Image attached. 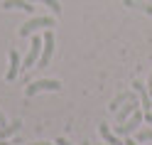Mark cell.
Segmentation results:
<instances>
[{
    "label": "cell",
    "instance_id": "6da1fadb",
    "mask_svg": "<svg viewBox=\"0 0 152 145\" xmlns=\"http://www.w3.org/2000/svg\"><path fill=\"white\" fill-rule=\"evenodd\" d=\"M142 121H145V111H142V108H137V111L132 113L125 123L115 125V130H113V133H115L118 138H128V135H132V133H137V130H140Z\"/></svg>",
    "mask_w": 152,
    "mask_h": 145
},
{
    "label": "cell",
    "instance_id": "7a4b0ae2",
    "mask_svg": "<svg viewBox=\"0 0 152 145\" xmlns=\"http://www.w3.org/2000/svg\"><path fill=\"white\" fill-rule=\"evenodd\" d=\"M42 27H54V15H37V17H32V20H27L20 27V37H30L32 32L42 30Z\"/></svg>",
    "mask_w": 152,
    "mask_h": 145
},
{
    "label": "cell",
    "instance_id": "3957f363",
    "mask_svg": "<svg viewBox=\"0 0 152 145\" xmlns=\"http://www.w3.org/2000/svg\"><path fill=\"white\" fill-rule=\"evenodd\" d=\"M61 89V81L59 79H37L32 84H27L25 89V96L27 99H32L34 93H42V91H59Z\"/></svg>",
    "mask_w": 152,
    "mask_h": 145
},
{
    "label": "cell",
    "instance_id": "277c9868",
    "mask_svg": "<svg viewBox=\"0 0 152 145\" xmlns=\"http://www.w3.org/2000/svg\"><path fill=\"white\" fill-rule=\"evenodd\" d=\"M52 54H54V32H52V30H47V32L42 35V57H39V64H37V69H44V66L49 64Z\"/></svg>",
    "mask_w": 152,
    "mask_h": 145
},
{
    "label": "cell",
    "instance_id": "5b68a950",
    "mask_svg": "<svg viewBox=\"0 0 152 145\" xmlns=\"http://www.w3.org/2000/svg\"><path fill=\"white\" fill-rule=\"evenodd\" d=\"M137 108H142V106H140V96H137V99H130V101H125V103H123L120 108H118V113H115V121H118V125H120V123H125V121H128V118H130V116L135 113Z\"/></svg>",
    "mask_w": 152,
    "mask_h": 145
},
{
    "label": "cell",
    "instance_id": "8992f818",
    "mask_svg": "<svg viewBox=\"0 0 152 145\" xmlns=\"http://www.w3.org/2000/svg\"><path fill=\"white\" fill-rule=\"evenodd\" d=\"M7 64L10 66H7V71H5V81H15L20 69H22V59H20V52L17 49H10V62Z\"/></svg>",
    "mask_w": 152,
    "mask_h": 145
},
{
    "label": "cell",
    "instance_id": "52a82bcc",
    "mask_svg": "<svg viewBox=\"0 0 152 145\" xmlns=\"http://www.w3.org/2000/svg\"><path fill=\"white\" fill-rule=\"evenodd\" d=\"M132 91H135V93L140 96V106H142V111H145V113H150V111H152V96L147 93L145 84L135 79V81H132Z\"/></svg>",
    "mask_w": 152,
    "mask_h": 145
},
{
    "label": "cell",
    "instance_id": "ba28073f",
    "mask_svg": "<svg viewBox=\"0 0 152 145\" xmlns=\"http://www.w3.org/2000/svg\"><path fill=\"white\" fill-rule=\"evenodd\" d=\"M3 10H22V13H34L37 7L30 0H3Z\"/></svg>",
    "mask_w": 152,
    "mask_h": 145
},
{
    "label": "cell",
    "instance_id": "9c48e42d",
    "mask_svg": "<svg viewBox=\"0 0 152 145\" xmlns=\"http://www.w3.org/2000/svg\"><path fill=\"white\" fill-rule=\"evenodd\" d=\"M98 133H101L103 143H108V145H123V143H120V138H118V135L108 128V123H101V125H98Z\"/></svg>",
    "mask_w": 152,
    "mask_h": 145
},
{
    "label": "cell",
    "instance_id": "30bf717a",
    "mask_svg": "<svg viewBox=\"0 0 152 145\" xmlns=\"http://www.w3.org/2000/svg\"><path fill=\"white\" fill-rule=\"evenodd\" d=\"M130 99H137V96H135V93H130V91H125V93H118L115 99H113V101L108 103V111H113V113H118V108H120V106L125 103V101H130Z\"/></svg>",
    "mask_w": 152,
    "mask_h": 145
},
{
    "label": "cell",
    "instance_id": "8fae6325",
    "mask_svg": "<svg viewBox=\"0 0 152 145\" xmlns=\"http://www.w3.org/2000/svg\"><path fill=\"white\" fill-rule=\"evenodd\" d=\"M123 5H125V7H135V10H140V13L152 15V5H150V0H147V3H145V0H123Z\"/></svg>",
    "mask_w": 152,
    "mask_h": 145
},
{
    "label": "cell",
    "instance_id": "7c38bea8",
    "mask_svg": "<svg viewBox=\"0 0 152 145\" xmlns=\"http://www.w3.org/2000/svg\"><path fill=\"white\" fill-rule=\"evenodd\" d=\"M20 128H22V123H20V121H12L10 125H3V128H0V140H7L10 135H15Z\"/></svg>",
    "mask_w": 152,
    "mask_h": 145
},
{
    "label": "cell",
    "instance_id": "4fadbf2b",
    "mask_svg": "<svg viewBox=\"0 0 152 145\" xmlns=\"http://www.w3.org/2000/svg\"><path fill=\"white\" fill-rule=\"evenodd\" d=\"M30 3H42V5H47V7L52 10L54 17L61 15V3H59V0H30Z\"/></svg>",
    "mask_w": 152,
    "mask_h": 145
},
{
    "label": "cell",
    "instance_id": "5bb4252c",
    "mask_svg": "<svg viewBox=\"0 0 152 145\" xmlns=\"http://www.w3.org/2000/svg\"><path fill=\"white\" fill-rule=\"evenodd\" d=\"M135 135H137V143H152V128H142Z\"/></svg>",
    "mask_w": 152,
    "mask_h": 145
},
{
    "label": "cell",
    "instance_id": "9a60e30c",
    "mask_svg": "<svg viewBox=\"0 0 152 145\" xmlns=\"http://www.w3.org/2000/svg\"><path fill=\"white\" fill-rule=\"evenodd\" d=\"M56 145H71V143L66 140V138H56Z\"/></svg>",
    "mask_w": 152,
    "mask_h": 145
},
{
    "label": "cell",
    "instance_id": "2e32d148",
    "mask_svg": "<svg viewBox=\"0 0 152 145\" xmlns=\"http://www.w3.org/2000/svg\"><path fill=\"white\" fill-rule=\"evenodd\" d=\"M147 93L152 96V74H150V79H147Z\"/></svg>",
    "mask_w": 152,
    "mask_h": 145
},
{
    "label": "cell",
    "instance_id": "e0dca14e",
    "mask_svg": "<svg viewBox=\"0 0 152 145\" xmlns=\"http://www.w3.org/2000/svg\"><path fill=\"white\" fill-rule=\"evenodd\" d=\"M123 145H142V143H137V140H130V138H128V140L123 143Z\"/></svg>",
    "mask_w": 152,
    "mask_h": 145
},
{
    "label": "cell",
    "instance_id": "ac0fdd59",
    "mask_svg": "<svg viewBox=\"0 0 152 145\" xmlns=\"http://www.w3.org/2000/svg\"><path fill=\"white\" fill-rule=\"evenodd\" d=\"M0 125H7V123H5V116H3V113H0Z\"/></svg>",
    "mask_w": 152,
    "mask_h": 145
},
{
    "label": "cell",
    "instance_id": "d6986e66",
    "mask_svg": "<svg viewBox=\"0 0 152 145\" xmlns=\"http://www.w3.org/2000/svg\"><path fill=\"white\" fill-rule=\"evenodd\" d=\"M0 145H17V143H7V140H0Z\"/></svg>",
    "mask_w": 152,
    "mask_h": 145
},
{
    "label": "cell",
    "instance_id": "ffe728a7",
    "mask_svg": "<svg viewBox=\"0 0 152 145\" xmlns=\"http://www.w3.org/2000/svg\"><path fill=\"white\" fill-rule=\"evenodd\" d=\"M32 145H56V143H32Z\"/></svg>",
    "mask_w": 152,
    "mask_h": 145
},
{
    "label": "cell",
    "instance_id": "44dd1931",
    "mask_svg": "<svg viewBox=\"0 0 152 145\" xmlns=\"http://www.w3.org/2000/svg\"><path fill=\"white\" fill-rule=\"evenodd\" d=\"M81 145H91V143H88V140H86V143H81Z\"/></svg>",
    "mask_w": 152,
    "mask_h": 145
}]
</instances>
